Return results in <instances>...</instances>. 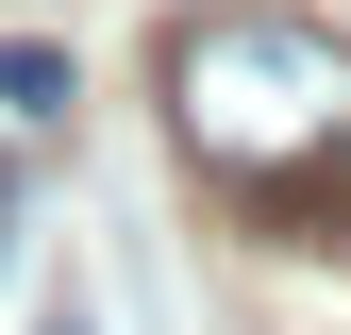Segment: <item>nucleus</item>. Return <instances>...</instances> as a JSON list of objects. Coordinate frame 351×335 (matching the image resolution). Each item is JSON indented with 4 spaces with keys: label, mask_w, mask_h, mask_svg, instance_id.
<instances>
[{
    "label": "nucleus",
    "mask_w": 351,
    "mask_h": 335,
    "mask_svg": "<svg viewBox=\"0 0 351 335\" xmlns=\"http://www.w3.org/2000/svg\"><path fill=\"white\" fill-rule=\"evenodd\" d=\"M167 117L217 185H301L351 151V51L318 17H201L167 51Z\"/></svg>",
    "instance_id": "obj_1"
},
{
    "label": "nucleus",
    "mask_w": 351,
    "mask_h": 335,
    "mask_svg": "<svg viewBox=\"0 0 351 335\" xmlns=\"http://www.w3.org/2000/svg\"><path fill=\"white\" fill-rule=\"evenodd\" d=\"M0 117H67V51L51 34H0Z\"/></svg>",
    "instance_id": "obj_2"
},
{
    "label": "nucleus",
    "mask_w": 351,
    "mask_h": 335,
    "mask_svg": "<svg viewBox=\"0 0 351 335\" xmlns=\"http://www.w3.org/2000/svg\"><path fill=\"white\" fill-rule=\"evenodd\" d=\"M51 335H84V319H51Z\"/></svg>",
    "instance_id": "obj_3"
}]
</instances>
